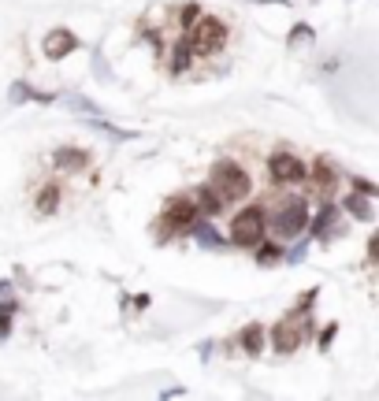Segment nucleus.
<instances>
[{
  "instance_id": "7ed1b4c3",
  "label": "nucleus",
  "mask_w": 379,
  "mask_h": 401,
  "mask_svg": "<svg viewBox=\"0 0 379 401\" xmlns=\"http://www.w3.org/2000/svg\"><path fill=\"white\" fill-rule=\"evenodd\" d=\"M305 227H309V201H305V197L283 201L279 209L268 216V230H271L279 242H294L297 235H305Z\"/></svg>"
},
{
  "instance_id": "1a4fd4ad",
  "label": "nucleus",
  "mask_w": 379,
  "mask_h": 401,
  "mask_svg": "<svg viewBox=\"0 0 379 401\" xmlns=\"http://www.w3.org/2000/svg\"><path fill=\"white\" fill-rule=\"evenodd\" d=\"M190 235L193 238H198V245H201V249H227V235H219V230H216V223H212V219H205V216H198V219H193V223H190Z\"/></svg>"
},
{
  "instance_id": "a211bd4d",
  "label": "nucleus",
  "mask_w": 379,
  "mask_h": 401,
  "mask_svg": "<svg viewBox=\"0 0 379 401\" xmlns=\"http://www.w3.org/2000/svg\"><path fill=\"white\" fill-rule=\"evenodd\" d=\"M253 249H257V264H264V268H268V264H279V261H283V249H279L276 242H268V238H264V242H257Z\"/></svg>"
},
{
  "instance_id": "20e7f679",
  "label": "nucleus",
  "mask_w": 379,
  "mask_h": 401,
  "mask_svg": "<svg viewBox=\"0 0 379 401\" xmlns=\"http://www.w3.org/2000/svg\"><path fill=\"white\" fill-rule=\"evenodd\" d=\"M186 48L193 56H212V53H219V48L227 45V22H219V19H212V15H205V19H198L193 27L186 30Z\"/></svg>"
},
{
  "instance_id": "9b49d317",
  "label": "nucleus",
  "mask_w": 379,
  "mask_h": 401,
  "mask_svg": "<svg viewBox=\"0 0 379 401\" xmlns=\"http://www.w3.org/2000/svg\"><path fill=\"white\" fill-rule=\"evenodd\" d=\"M52 167H56V171H68V175H78V171L89 167V152L75 149V145H63V149L52 152Z\"/></svg>"
},
{
  "instance_id": "412c9836",
  "label": "nucleus",
  "mask_w": 379,
  "mask_h": 401,
  "mask_svg": "<svg viewBox=\"0 0 379 401\" xmlns=\"http://www.w3.org/2000/svg\"><path fill=\"white\" fill-rule=\"evenodd\" d=\"M309 45H312V27L302 22V27L290 30V48H309Z\"/></svg>"
},
{
  "instance_id": "6e6552de",
  "label": "nucleus",
  "mask_w": 379,
  "mask_h": 401,
  "mask_svg": "<svg viewBox=\"0 0 379 401\" xmlns=\"http://www.w3.org/2000/svg\"><path fill=\"white\" fill-rule=\"evenodd\" d=\"M305 230H309V238H312V242H328V238H335V235H342L338 204H335V201H323L316 216L309 212V227H305Z\"/></svg>"
},
{
  "instance_id": "f3484780",
  "label": "nucleus",
  "mask_w": 379,
  "mask_h": 401,
  "mask_svg": "<svg viewBox=\"0 0 379 401\" xmlns=\"http://www.w3.org/2000/svg\"><path fill=\"white\" fill-rule=\"evenodd\" d=\"M60 197H63V193H60V186H41V193H37V212H41V216H52V212H56L60 209Z\"/></svg>"
},
{
  "instance_id": "b1692460",
  "label": "nucleus",
  "mask_w": 379,
  "mask_h": 401,
  "mask_svg": "<svg viewBox=\"0 0 379 401\" xmlns=\"http://www.w3.org/2000/svg\"><path fill=\"white\" fill-rule=\"evenodd\" d=\"M198 19H201V15H198V8H193V4H186V8H182V27H186V30H190Z\"/></svg>"
},
{
  "instance_id": "39448f33",
  "label": "nucleus",
  "mask_w": 379,
  "mask_h": 401,
  "mask_svg": "<svg viewBox=\"0 0 379 401\" xmlns=\"http://www.w3.org/2000/svg\"><path fill=\"white\" fill-rule=\"evenodd\" d=\"M198 219V204H193V197H172L164 204V216L156 219V230H160V242L167 238H179V235H186L190 223Z\"/></svg>"
},
{
  "instance_id": "423d86ee",
  "label": "nucleus",
  "mask_w": 379,
  "mask_h": 401,
  "mask_svg": "<svg viewBox=\"0 0 379 401\" xmlns=\"http://www.w3.org/2000/svg\"><path fill=\"white\" fill-rule=\"evenodd\" d=\"M305 160L302 157H294L290 149H276L268 157V178L276 186H302L305 183Z\"/></svg>"
},
{
  "instance_id": "ddd939ff",
  "label": "nucleus",
  "mask_w": 379,
  "mask_h": 401,
  "mask_svg": "<svg viewBox=\"0 0 379 401\" xmlns=\"http://www.w3.org/2000/svg\"><path fill=\"white\" fill-rule=\"evenodd\" d=\"M75 48H78V37L71 34V30H52L49 37H45V56L49 60H63V56H71L75 53Z\"/></svg>"
},
{
  "instance_id": "aec40b11",
  "label": "nucleus",
  "mask_w": 379,
  "mask_h": 401,
  "mask_svg": "<svg viewBox=\"0 0 379 401\" xmlns=\"http://www.w3.org/2000/svg\"><path fill=\"white\" fill-rule=\"evenodd\" d=\"M190 60H193V53L186 48V41H179L175 45V60H172V74H182V71L190 67Z\"/></svg>"
},
{
  "instance_id": "9d476101",
  "label": "nucleus",
  "mask_w": 379,
  "mask_h": 401,
  "mask_svg": "<svg viewBox=\"0 0 379 401\" xmlns=\"http://www.w3.org/2000/svg\"><path fill=\"white\" fill-rule=\"evenodd\" d=\"M338 212H349V219H357V223H375V204L372 197H364V193L349 190L342 204H338Z\"/></svg>"
},
{
  "instance_id": "dca6fc26",
  "label": "nucleus",
  "mask_w": 379,
  "mask_h": 401,
  "mask_svg": "<svg viewBox=\"0 0 379 401\" xmlns=\"http://www.w3.org/2000/svg\"><path fill=\"white\" fill-rule=\"evenodd\" d=\"M8 100H11V105H23V100H37V105H52V93H37L34 86L15 82V86L8 89Z\"/></svg>"
},
{
  "instance_id": "0eeeda50",
  "label": "nucleus",
  "mask_w": 379,
  "mask_h": 401,
  "mask_svg": "<svg viewBox=\"0 0 379 401\" xmlns=\"http://www.w3.org/2000/svg\"><path fill=\"white\" fill-rule=\"evenodd\" d=\"M305 334H309V316L286 313L276 327H271V346H276L279 353H294V349L305 342Z\"/></svg>"
},
{
  "instance_id": "f257e3e1",
  "label": "nucleus",
  "mask_w": 379,
  "mask_h": 401,
  "mask_svg": "<svg viewBox=\"0 0 379 401\" xmlns=\"http://www.w3.org/2000/svg\"><path fill=\"white\" fill-rule=\"evenodd\" d=\"M268 238V209L264 204H242L238 212L231 216V227H227V242L238 245V249H253L257 242Z\"/></svg>"
},
{
  "instance_id": "5701e85b",
  "label": "nucleus",
  "mask_w": 379,
  "mask_h": 401,
  "mask_svg": "<svg viewBox=\"0 0 379 401\" xmlns=\"http://www.w3.org/2000/svg\"><path fill=\"white\" fill-rule=\"evenodd\" d=\"M71 105H75L78 112H86V115H94V119H97V115H101V105H94V100H86V97H75V100H71Z\"/></svg>"
},
{
  "instance_id": "4be33fe9",
  "label": "nucleus",
  "mask_w": 379,
  "mask_h": 401,
  "mask_svg": "<svg viewBox=\"0 0 379 401\" xmlns=\"http://www.w3.org/2000/svg\"><path fill=\"white\" fill-rule=\"evenodd\" d=\"M349 190H357V193H364V197H372V201L379 197V190H375V186L368 183V178H357V175H349Z\"/></svg>"
},
{
  "instance_id": "f8f14e48",
  "label": "nucleus",
  "mask_w": 379,
  "mask_h": 401,
  "mask_svg": "<svg viewBox=\"0 0 379 401\" xmlns=\"http://www.w3.org/2000/svg\"><path fill=\"white\" fill-rule=\"evenodd\" d=\"M305 178H309L312 186H316L320 197H331V190H335V183H338V171H335V164H331V160H323V157H320V160L305 171Z\"/></svg>"
},
{
  "instance_id": "393cba45",
  "label": "nucleus",
  "mask_w": 379,
  "mask_h": 401,
  "mask_svg": "<svg viewBox=\"0 0 379 401\" xmlns=\"http://www.w3.org/2000/svg\"><path fill=\"white\" fill-rule=\"evenodd\" d=\"M11 316H15V313H0V342L11 334Z\"/></svg>"
},
{
  "instance_id": "2eb2a0df",
  "label": "nucleus",
  "mask_w": 379,
  "mask_h": 401,
  "mask_svg": "<svg viewBox=\"0 0 379 401\" xmlns=\"http://www.w3.org/2000/svg\"><path fill=\"white\" fill-rule=\"evenodd\" d=\"M264 342H268V331L260 327V323H245L242 334H238V349L245 357H257L260 349H264Z\"/></svg>"
},
{
  "instance_id": "6ab92c4d",
  "label": "nucleus",
  "mask_w": 379,
  "mask_h": 401,
  "mask_svg": "<svg viewBox=\"0 0 379 401\" xmlns=\"http://www.w3.org/2000/svg\"><path fill=\"white\" fill-rule=\"evenodd\" d=\"M309 249H312V238H302V235H297V238H294V245L283 253V261H286V264H302L305 256H309Z\"/></svg>"
},
{
  "instance_id": "4468645a",
  "label": "nucleus",
  "mask_w": 379,
  "mask_h": 401,
  "mask_svg": "<svg viewBox=\"0 0 379 401\" xmlns=\"http://www.w3.org/2000/svg\"><path fill=\"white\" fill-rule=\"evenodd\" d=\"M193 204H198V216H205V219H212V216H219V212L227 209V201L219 197V193L208 186V183L193 190Z\"/></svg>"
},
{
  "instance_id": "a878e982",
  "label": "nucleus",
  "mask_w": 379,
  "mask_h": 401,
  "mask_svg": "<svg viewBox=\"0 0 379 401\" xmlns=\"http://www.w3.org/2000/svg\"><path fill=\"white\" fill-rule=\"evenodd\" d=\"M335 331H338V327H335V323H331V327H328V331L320 334V349H328V346H331V338H335Z\"/></svg>"
},
{
  "instance_id": "f03ea898",
  "label": "nucleus",
  "mask_w": 379,
  "mask_h": 401,
  "mask_svg": "<svg viewBox=\"0 0 379 401\" xmlns=\"http://www.w3.org/2000/svg\"><path fill=\"white\" fill-rule=\"evenodd\" d=\"M208 186H212L227 204H234V201H242V197H250V193H253V178H250V171H245L238 160H216L212 175H208Z\"/></svg>"
},
{
  "instance_id": "bb28decb",
  "label": "nucleus",
  "mask_w": 379,
  "mask_h": 401,
  "mask_svg": "<svg viewBox=\"0 0 379 401\" xmlns=\"http://www.w3.org/2000/svg\"><path fill=\"white\" fill-rule=\"evenodd\" d=\"M0 297H11V282L8 279H0Z\"/></svg>"
}]
</instances>
